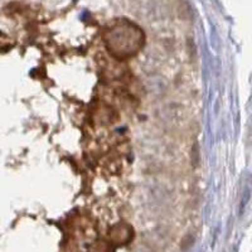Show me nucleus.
I'll return each mask as SVG.
<instances>
[{"mask_svg": "<svg viewBox=\"0 0 252 252\" xmlns=\"http://www.w3.org/2000/svg\"><path fill=\"white\" fill-rule=\"evenodd\" d=\"M143 32L131 23H121L107 33V47L112 55L127 56L134 55L143 44Z\"/></svg>", "mask_w": 252, "mask_h": 252, "instance_id": "nucleus-1", "label": "nucleus"}, {"mask_svg": "<svg viewBox=\"0 0 252 252\" xmlns=\"http://www.w3.org/2000/svg\"><path fill=\"white\" fill-rule=\"evenodd\" d=\"M134 237V231L125 223L116 224L110 229V240L114 245H126Z\"/></svg>", "mask_w": 252, "mask_h": 252, "instance_id": "nucleus-2", "label": "nucleus"}, {"mask_svg": "<svg viewBox=\"0 0 252 252\" xmlns=\"http://www.w3.org/2000/svg\"><path fill=\"white\" fill-rule=\"evenodd\" d=\"M92 252H115L114 246L106 241H98L92 247Z\"/></svg>", "mask_w": 252, "mask_h": 252, "instance_id": "nucleus-3", "label": "nucleus"}]
</instances>
